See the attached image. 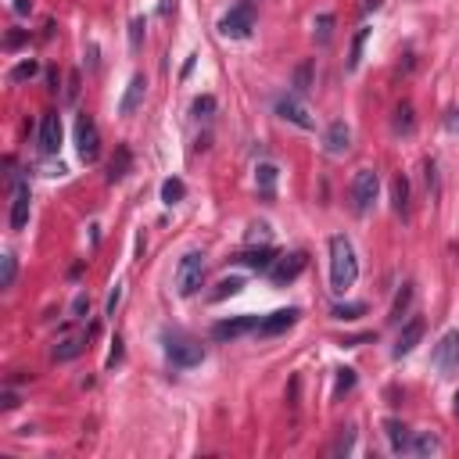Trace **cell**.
<instances>
[{"label": "cell", "mask_w": 459, "mask_h": 459, "mask_svg": "<svg viewBox=\"0 0 459 459\" xmlns=\"http://www.w3.org/2000/svg\"><path fill=\"white\" fill-rule=\"evenodd\" d=\"M130 169H133L130 147H119V151H115V158L108 162V183H122L126 176H130Z\"/></svg>", "instance_id": "20"}, {"label": "cell", "mask_w": 459, "mask_h": 459, "mask_svg": "<svg viewBox=\"0 0 459 459\" xmlns=\"http://www.w3.org/2000/svg\"><path fill=\"white\" fill-rule=\"evenodd\" d=\"M452 402H456V405H452V409H456V416H459V395H456V398H452Z\"/></svg>", "instance_id": "50"}, {"label": "cell", "mask_w": 459, "mask_h": 459, "mask_svg": "<svg viewBox=\"0 0 459 459\" xmlns=\"http://www.w3.org/2000/svg\"><path fill=\"white\" fill-rule=\"evenodd\" d=\"M391 205L398 216H405V209H409V180H405V176H395L391 180Z\"/></svg>", "instance_id": "24"}, {"label": "cell", "mask_w": 459, "mask_h": 459, "mask_svg": "<svg viewBox=\"0 0 459 459\" xmlns=\"http://www.w3.org/2000/svg\"><path fill=\"white\" fill-rule=\"evenodd\" d=\"M190 112H194L197 119H209V115L216 112V97H209V93H205V97H197L194 105H190Z\"/></svg>", "instance_id": "36"}, {"label": "cell", "mask_w": 459, "mask_h": 459, "mask_svg": "<svg viewBox=\"0 0 459 459\" xmlns=\"http://www.w3.org/2000/svg\"><path fill=\"white\" fill-rule=\"evenodd\" d=\"M348 147H352V130L341 119L330 122L326 126V137H323V151H326V155H334V158H341V155H348Z\"/></svg>", "instance_id": "12"}, {"label": "cell", "mask_w": 459, "mask_h": 459, "mask_svg": "<svg viewBox=\"0 0 459 459\" xmlns=\"http://www.w3.org/2000/svg\"><path fill=\"white\" fill-rule=\"evenodd\" d=\"M58 147H61V119L58 112H47L40 119V151L43 155H58Z\"/></svg>", "instance_id": "11"}, {"label": "cell", "mask_w": 459, "mask_h": 459, "mask_svg": "<svg viewBox=\"0 0 459 459\" xmlns=\"http://www.w3.org/2000/svg\"><path fill=\"white\" fill-rule=\"evenodd\" d=\"M144 29H147L144 18H133V22H130V50H133V54L144 47Z\"/></svg>", "instance_id": "35"}, {"label": "cell", "mask_w": 459, "mask_h": 459, "mask_svg": "<svg viewBox=\"0 0 459 459\" xmlns=\"http://www.w3.org/2000/svg\"><path fill=\"white\" fill-rule=\"evenodd\" d=\"M165 355H169L172 366L190 370V366H197L201 359H205V348H201L194 338L180 334V330H172V334H165Z\"/></svg>", "instance_id": "2"}, {"label": "cell", "mask_w": 459, "mask_h": 459, "mask_svg": "<svg viewBox=\"0 0 459 459\" xmlns=\"http://www.w3.org/2000/svg\"><path fill=\"white\" fill-rule=\"evenodd\" d=\"M276 115H280V119H287V122H294L298 130H316V119H313V112L298 100V93L280 97V100H276Z\"/></svg>", "instance_id": "8"}, {"label": "cell", "mask_w": 459, "mask_h": 459, "mask_svg": "<svg viewBox=\"0 0 459 459\" xmlns=\"http://www.w3.org/2000/svg\"><path fill=\"white\" fill-rule=\"evenodd\" d=\"M144 97H147V75L137 72L133 80H130V86H126L122 100H119V115H133V112L144 105Z\"/></svg>", "instance_id": "14"}, {"label": "cell", "mask_w": 459, "mask_h": 459, "mask_svg": "<svg viewBox=\"0 0 459 459\" xmlns=\"http://www.w3.org/2000/svg\"><path fill=\"white\" fill-rule=\"evenodd\" d=\"M330 36H334V15H319L316 18V40L330 43Z\"/></svg>", "instance_id": "32"}, {"label": "cell", "mask_w": 459, "mask_h": 459, "mask_svg": "<svg viewBox=\"0 0 459 459\" xmlns=\"http://www.w3.org/2000/svg\"><path fill=\"white\" fill-rule=\"evenodd\" d=\"M276 180H280V169H276L273 162H259V165H255V187H259V194L273 197Z\"/></svg>", "instance_id": "19"}, {"label": "cell", "mask_w": 459, "mask_h": 459, "mask_svg": "<svg viewBox=\"0 0 459 459\" xmlns=\"http://www.w3.org/2000/svg\"><path fill=\"white\" fill-rule=\"evenodd\" d=\"M259 316H234V319H219L212 326V338L216 341H234V338H244L251 334V330H259Z\"/></svg>", "instance_id": "9"}, {"label": "cell", "mask_w": 459, "mask_h": 459, "mask_svg": "<svg viewBox=\"0 0 459 459\" xmlns=\"http://www.w3.org/2000/svg\"><path fill=\"white\" fill-rule=\"evenodd\" d=\"M183 194H187V187H183V180H176V176L162 183V201H165V205H180Z\"/></svg>", "instance_id": "27"}, {"label": "cell", "mask_w": 459, "mask_h": 459, "mask_svg": "<svg viewBox=\"0 0 459 459\" xmlns=\"http://www.w3.org/2000/svg\"><path fill=\"white\" fill-rule=\"evenodd\" d=\"M241 287H244V280H241V276H230V280H223V284L212 291V301H223V298H230V294H241Z\"/></svg>", "instance_id": "31"}, {"label": "cell", "mask_w": 459, "mask_h": 459, "mask_svg": "<svg viewBox=\"0 0 459 459\" xmlns=\"http://www.w3.org/2000/svg\"><path fill=\"white\" fill-rule=\"evenodd\" d=\"M244 241H248V244H269V226H266V223H251Z\"/></svg>", "instance_id": "34"}, {"label": "cell", "mask_w": 459, "mask_h": 459, "mask_svg": "<svg viewBox=\"0 0 459 459\" xmlns=\"http://www.w3.org/2000/svg\"><path fill=\"white\" fill-rule=\"evenodd\" d=\"M75 97H80V72H72L68 86H65V100H75Z\"/></svg>", "instance_id": "40"}, {"label": "cell", "mask_w": 459, "mask_h": 459, "mask_svg": "<svg viewBox=\"0 0 459 459\" xmlns=\"http://www.w3.org/2000/svg\"><path fill=\"white\" fill-rule=\"evenodd\" d=\"M33 11V0H15V15H29Z\"/></svg>", "instance_id": "45"}, {"label": "cell", "mask_w": 459, "mask_h": 459, "mask_svg": "<svg viewBox=\"0 0 459 459\" xmlns=\"http://www.w3.org/2000/svg\"><path fill=\"white\" fill-rule=\"evenodd\" d=\"M0 405H4V409H15V405H18V395H15V391H4V395H0Z\"/></svg>", "instance_id": "43"}, {"label": "cell", "mask_w": 459, "mask_h": 459, "mask_svg": "<svg viewBox=\"0 0 459 459\" xmlns=\"http://www.w3.org/2000/svg\"><path fill=\"white\" fill-rule=\"evenodd\" d=\"M355 388V370H338V388H334V395H345V391H352Z\"/></svg>", "instance_id": "37"}, {"label": "cell", "mask_w": 459, "mask_h": 459, "mask_svg": "<svg viewBox=\"0 0 459 459\" xmlns=\"http://www.w3.org/2000/svg\"><path fill=\"white\" fill-rule=\"evenodd\" d=\"M423 330H427V323L416 316V319H409L402 326V334H398V341H395V348H391V355L395 359H402V355H409L416 345H420V338H423Z\"/></svg>", "instance_id": "15"}, {"label": "cell", "mask_w": 459, "mask_h": 459, "mask_svg": "<svg viewBox=\"0 0 459 459\" xmlns=\"http://www.w3.org/2000/svg\"><path fill=\"white\" fill-rule=\"evenodd\" d=\"M384 430H388V442H391V452H409V427L402 420H384Z\"/></svg>", "instance_id": "21"}, {"label": "cell", "mask_w": 459, "mask_h": 459, "mask_svg": "<svg viewBox=\"0 0 459 459\" xmlns=\"http://www.w3.org/2000/svg\"><path fill=\"white\" fill-rule=\"evenodd\" d=\"M75 147H80V158L86 165L100 158V133H97V122L90 115L75 119Z\"/></svg>", "instance_id": "5"}, {"label": "cell", "mask_w": 459, "mask_h": 459, "mask_svg": "<svg viewBox=\"0 0 459 459\" xmlns=\"http://www.w3.org/2000/svg\"><path fill=\"white\" fill-rule=\"evenodd\" d=\"M119 359H122V341L115 338V348H112V355H108V366H115Z\"/></svg>", "instance_id": "46"}, {"label": "cell", "mask_w": 459, "mask_h": 459, "mask_svg": "<svg viewBox=\"0 0 459 459\" xmlns=\"http://www.w3.org/2000/svg\"><path fill=\"white\" fill-rule=\"evenodd\" d=\"M201 280H205V255L187 251L180 259V266H176V291H180L183 298H190L201 287Z\"/></svg>", "instance_id": "3"}, {"label": "cell", "mask_w": 459, "mask_h": 459, "mask_svg": "<svg viewBox=\"0 0 459 459\" xmlns=\"http://www.w3.org/2000/svg\"><path fill=\"white\" fill-rule=\"evenodd\" d=\"M395 133H413L416 130V119H413V105L409 100H402V105L395 108Z\"/></svg>", "instance_id": "26"}, {"label": "cell", "mask_w": 459, "mask_h": 459, "mask_svg": "<svg viewBox=\"0 0 459 459\" xmlns=\"http://www.w3.org/2000/svg\"><path fill=\"white\" fill-rule=\"evenodd\" d=\"M409 305H413V284H402V291L395 294V305H391V323H402V316L409 313Z\"/></svg>", "instance_id": "25"}, {"label": "cell", "mask_w": 459, "mask_h": 459, "mask_svg": "<svg viewBox=\"0 0 459 459\" xmlns=\"http://www.w3.org/2000/svg\"><path fill=\"white\" fill-rule=\"evenodd\" d=\"M430 359H435L442 377H452L459 370V330H449V334L435 345V355H430Z\"/></svg>", "instance_id": "7"}, {"label": "cell", "mask_w": 459, "mask_h": 459, "mask_svg": "<svg viewBox=\"0 0 459 459\" xmlns=\"http://www.w3.org/2000/svg\"><path fill=\"white\" fill-rule=\"evenodd\" d=\"M234 262H244V266L259 269V273H269V269H273V262H276V251H273L269 244H262L259 251H241Z\"/></svg>", "instance_id": "18"}, {"label": "cell", "mask_w": 459, "mask_h": 459, "mask_svg": "<svg viewBox=\"0 0 459 459\" xmlns=\"http://www.w3.org/2000/svg\"><path fill=\"white\" fill-rule=\"evenodd\" d=\"M47 83H50V90H58V68H47Z\"/></svg>", "instance_id": "47"}, {"label": "cell", "mask_w": 459, "mask_h": 459, "mask_svg": "<svg viewBox=\"0 0 459 459\" xmlns=\"http://www.w3.org/2000/svg\"><path fill=\"white\" fill-rule=\"evenodd\" d=\"M29 183H15V197H11V230H25L29 223Z\"/></svg>", "instance_id": "16"}, {"label": "cell", "mask_w": 459, "mask_h": 459, "mask_svg": "<svg viewBox=\"0 0 459 459\" xmlns=\"http://www.w3.org/2000/svg\"><path fill=\"white\" fill-rule=\"evenodd\" d=\"M427 187L438 190V176H435V162H427Z\"/></svg>", "instance_id": "44"}, {"label": "cell", "mask_w": 459, "mask_h": 459, "mask_svg": "<svg viewBox=\"0 0 459 459\" xmlns=\"http://www.w3.org/2000/svg\"><path fill=\"white\" fill-rule=\"evenodd\" d=\"M251 29H255V11H251V4H237V8H230V11L219 18V33H223L226 40H244V36H251Z\"/></svg>", "instance_id": "4"}, {"label": "cell", "mask_w": 459, "mask_h": 459, "mask_svg": "<svg viewBox=\"0 0 459 459\" xmlns=\"http://www.w3.org/2000/svg\"><path fill=\"white\" fill-rule=\"evenodd\" d=\"M409 452L413 456H435V452H442V442L430 435V430H420V435L409 438Z\"/></svg>", "instance_id": "23"}, {"label": "cell", "mask_w": 459, "mask_h": 459, "mask_svg": "<svg viewBox=\"0 0 459 459\" xmlns=\"http://www.w3.org/2000/svg\"><path fill=\"white\" fill-rule=\"evenodd\" d=\"M355 280H359V259H355V248L345 234L330 237V287L338 294H345Z\"/></svg>", "instance_id": "1"}, {"label": "cell", "mask_w": 459, "mask_h": 459, "mask_svg": "<svg viewBox=\"0 0 459 459\" xmlns=\"http://www.w3.org/2000/svg\"><path fill=\"white\" fill-rule=\"evenodd\" d=\"M22 40H25V36H22V33H11V36H8V47H18V43H22Z\"/></svg>", "instance_id": "48"}, {"label": "cell", "mask_w": 459, "mask_h": 459, "mask_svg": "<svg viewBox=\"0 0 459 459\" xmlns=\"http://www.w3.org/2000/svg\"><path fill=\"white\" fill-rule=\"evenodd\" d=\"M86 348V334H72V338H61L54 345V352H50V359L54 363H72V359H80Z\"/></svg>", "instance_id": "17"}, {"label": "cell", "mask_w": 459, "mask_h": 459, "mask_svg": "<svg viewBox=\"0 0 459 459\" xmlns=\"http://www.w3.org/2000/svg\"><path fill=\"white\" fill-rule=\"evenodd\" d=\"M445 126H449L452 133H459V108H452V112L445 115Z\"/></svg>", "instance_id": "42"}, {"label": "cell", "mask_w": 459, "mask_h": 459, "mask_svg": "<svg viewBox=\"0 0 459 459\" xmlns=\"http://www.w3.org/2000/svg\"><path fill=\"white\" fill-rule=\"evenodd\" d=\"M298 309H276L273 316H266L262 323H259V334L262 338H276V334H287V330L298 323Z\"/></svg>", "instance_id": "13"}, {"label": "cell", "mask_w": 459, "mask_h": 459, "mask_svg": "<svg viewBox=\"0 0 459 459\" xmlns=\"http://www.w3.org/2000/svg\"><path fill=\"white\" fill-rule=\"evenodd\" d=\"M40 72V61H18L15 68H11V83H25V80H33V75Z\"/></svg>", "instance_id": "30"}, {"label": "cell", "mask_w": 459, "mask_h": 459, "mask_svg": "<svg viewBox=\"0 0 459 459\" xmlns=\"http://www.w3.org/2000/svg\"><path fill=\"white\" fill-rule=\"evenodd\" d=\"M83 313H90V294H75V301H72V316H83Z\"/></svg>", "instance_id": "39"}, {"label": "cell", "mask_w": 459, "mask_h": 459, "mask_svg": "<svg viewBox=\"0 0 459 459\" xmlns=\"http://www.w3.org/2000/svg\"><path fill=\"white\" fill-rule=\"evenodd\" d=\"M352 442H355V427H345V435H341V438H338V445H334V456L348 452V449H352Z\"/></svg>", "instance_id": "38"}, {"label": "cell", "mask_w": 459, "mask_h": 459, "mask_svg": "<svg viewBox=\"0 0 459 459\" xmlns=\"http://www.w3.org/2000/svg\"><path fill=\"white\" fill-rule=\"evenodd\" d=\"M305 262H309V259H305V251L284 255V259H276V262H273V269H269V280H273L276 287H284V284H291V280H294V276L305 269Z\"/></svg>", "instance_id": "10"}, {"label": "cell", "mask_w": 459, "mask_h": 459, "mask_svg": "<svg viewBox=\"0 0 459 459\" xmlns=\"http://www.w3.org/2000/svg\"><path fill=\"white\" fill-rule=\"evenodd\" d=\"M119 298H122V287L115 284V291H112V298H108V316H115V309H119Z\"/></svg>", "instance_id": "41"}, {"label": "cell", "mask_w": 459, "mask_h": 459, "mask_svg": "<svg viewBox=\"0 0 459 459\" xmlns=\"http://www.w3.org/2000/svg\"><path fill=\"white\" fill-rule=\"evenodd\" d=\"M363 8H366V11H373V8H380V0H366Z\"/></svg>", "instance_id": "49"}, {"label": "cell", "mask_w": 459, "mask_h": 459, "mask_svg": "<svg viewBox=\"0 0 459 459\" xmlns=\"http://www.w3.org/2000/svg\"><path fill=\"white\" fill-rule=\"evenodd\" d=\"M366 36H370V25H363V29L355 33V40H352V54H348V68H359V61H363V43H366Z\"/></svg>", "instance_id": "29"}, {"label": "cell", "mask_w": 459, "mask_h": 459, "mask_svg": "<svg viewBox=\"0 0 459 459\" xmlns=\"http://www.w3.org/2000/svg\"><path fill=\"white\" fill-rule=\"evenodd\" d=\"M313 83H316V61H301V65L294 68V80H291L294 93H298V97H301V93H309Z\"/></svg>", "instance_id": "22"}, {"label": "cell", "mask_w": 459, "mask_h": 459, "mask_svg": "<svg viewBox=\"0 0 459 459\" xmlns=\"http://www.w3.org/2000/svg\"><path fill=\"white\" fill-rule=\"evenodd\" d=\"M363 313H366L363 301H348V305H334V309H330V316H334V319H359Z\"/></svg>", "instance_id": "28"}, {"label": "cell", "mask_w": 459, "mask_h": 459, "mask_svg": "<svg viewBox=\"0 0 459 459\" xmlns=\"http://www.w3.org/2000/svg\"><path fill=\"white\" fill-rule=\"evenodd\" d=\"M377 190H380V180L373 169H359L352 180V201H355V212H370L373 201H377Z\"/></svg>", "instance_id": "6"}, {"label": "cell", "mask_w": 459, "mask_h": 459, "mask_svg": "<svg viewBox=\"0 0 459 459\" xmlns=\"http://www.w3.org/2000/svg\"><path fill=\"white\" fill-rule=\"evenodd\" d=\"M0 262H4V276H0V287H15V276H18V262H15V255H4V259H0Z\"/></svg>", "instance_id": "33"}]
</instances>
